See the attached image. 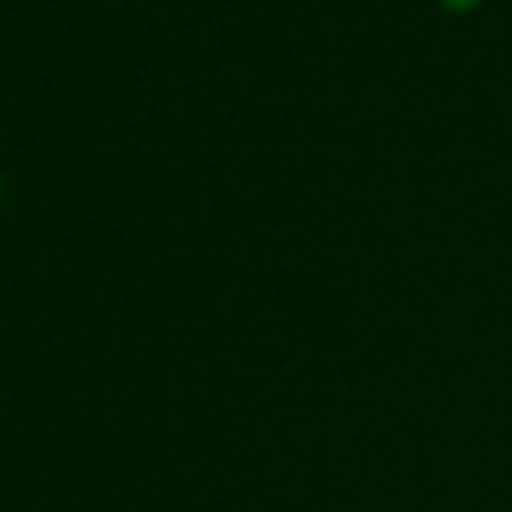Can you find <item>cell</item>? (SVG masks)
I'll list each match as a JSON object with an SVG mask.
<instances>
[{"mask_svg": "<svg viewBox=\"0 0 512 512\" xmlns=\"http://www.w3.org/2000/svg\"><path fill=\"white\" fill-rule=\"evenodd\" d=\"M436 4H440V12H448V16H472V12L484 8V0H436Z\"/></svg>", "mask_w": 512, "mask_h": 512, "instance_id": "6da1fadb", "label": "cell"}]
</instances>
